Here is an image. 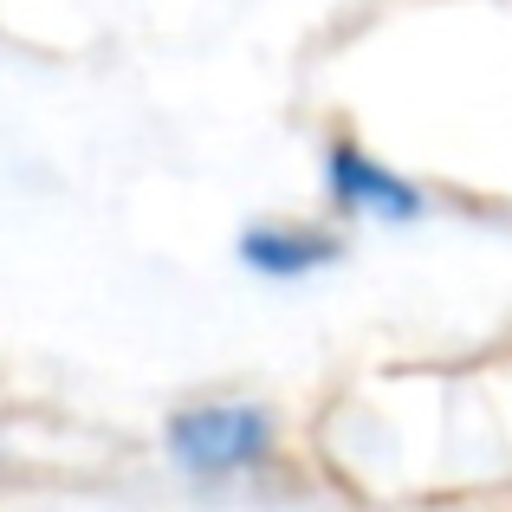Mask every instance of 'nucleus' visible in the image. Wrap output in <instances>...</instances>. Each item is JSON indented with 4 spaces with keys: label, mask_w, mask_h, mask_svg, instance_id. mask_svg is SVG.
Segmentation results:
<instances>
[{
    "label": "nucleus",
    "mask_w": 512,
    "mask_h": 512,
    "mask_svg": "<svg viewBox=\"0 0 512 512\" xmlns=\"http://www.w3.org/2000/svg\"><path fill=\"white\" fill-rule=\"evenodd\" d=\"M169 454L175 467H188L201 480L247 474L273 454V422L253 402H201V409H182L169 422Z\"/></svg>",
    "instance_id": "obj_1"
},
{
    "label": "nucleus",
    "mask_w": 512,
    "mask_h": 512,
    "mask_svg": "<svg viewBox=\"0 0 512 512\" xmlns=\"http://www.w3.org/2000/svg\"><path fill=\"white\" fill-rule=\"evenodd\" d=\"M325 188L344 214H363V221H415L422 214V188L409 175H396L389 163H376L363 143H331Z\"/></svg>",
    "instance_id": "obj_2"
},
{
    "label": "nucleus",
    "mask_w": 512,
    "mask_h": 512,
    "mask_svg": "<svg viewBox=\"0 0 512 512\" xmlns=\"http://www.w3.org/2000/svg\"><path fill=\"white\" fill-rule=\"evenodd\" d=\"M240 260L266 279H305L338 260V240L312 234V227H247L240 234Z\"/></svg>",
    "instance_id": "obj_3"
}]
</instances>
